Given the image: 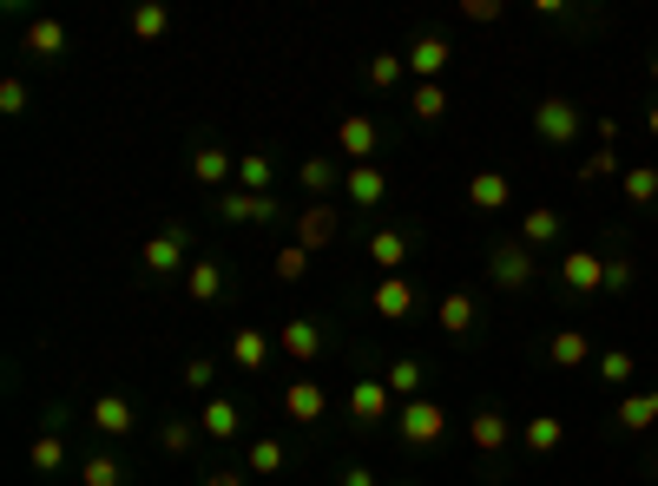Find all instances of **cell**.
<instances>
[{
	"label": "cell",
	"mask_w": 658,
	"mask_h": 486,
	"mask_svg": "<svg viewBox=\"0 0 658 486\" xmlns=\"http://www.w3.org/2000/svg\"><path fill=\"white\" fill-rule=\"evenodd\" d=\"M620 191H626V204L653 211V204H658V165H633V171L620 178Z\"/></svg>",
	"instance_id": "31"
},
{
	"label": "cell",
	"mask_w": 658,
	"mask_h": 486,
	"mask_svg": "<svg viewBox=\"0 0 658 486\" xmlns=\"http://www.w3.org/2000/svg\"><path fill=\"white\" fill-rule=\"evenodd\" d=\"M191 178H198V184H224V178H237V158L218 151V145H198V151H191Z\"/></svg>",
	"instance_id": "24"
},
{
	"label": "cell",
	"mask_w": 658,
	"mask_h": 486,
	"mask_svg": "<svg viewBox=\"0 0 658 486\" xmlns=\"http://www.w3.org/2000/svg\"><path fill=\"white\" fill-rule=\"evenodd\" d=\"M402 486H415V481H402Z\"/></svg>",
	"instance_id": "52"
},
{
	"label": "cell",
	"mask_w": 658,
	"mask_h": 486,
	"mask_svg": "<svg viewBox=\"0 0 658 486\" xmlns=\"http://www.w3.org/2000/svg\"><path fill=\"white\" fill-rule=\"evenodd\" d=\"M606 290H613V296L633 290V263H626V257H606Z\"/></svg>",
	"instance_id": "46"
},
{
	"label": "cell",
	"mask_w": 658,
	"mask_h": 486,
	"mask_svg": "<svg viewBox=\"0 0 658 486\" xmlns=\"http://www.w3.org/2000/svg\"><path fill=\"white\" fill-rule=\"evenodd\" d=\"M402 59H409V72H415V86H442V72L455 66V39H448V33H422Z\"/></svg>",
	"instance_id": "3"
},
{
	"label": "cell",
	"mask_w": 658,
	"mask_h": 486,
	"mask_svg": "<svg viewBox=\"0 0 658 486\" xmlns=\"http://www.w3.org/2000/svg\"><path fill=\"white\" fill-rule=\"evenodd\" d=\"M593 369H600V382H606V388H626V382H633V375H639V362H633V355H626V349H606V355H600V362H593Z\"/></svg>",
	"instance_id": "35"
},
{
	"label": "cell",
	"mask_w": 658,
	"mask_h": 486,
	"mask_svg": "<svg viewBox=\"0 0 658 486\" xmlns=\"http://www.w3.org/2000/svg\"><path fill=\"white\" fill-rule=\"evenodd\" d=\"M501 13H508L501 0H461V20H475V26H494Z\"/></svg>",
	"instance_id": "44"
},
{
	"label": "cell",
	"mask_w": 658,
	"mask_h": 486,
	"mask_svg": "<svg viewBox=\"0 0 658 486\" xmlns=\"http://www.w3.org/2000/svg\"><path fill=\"white\" fill-rule=\"evenodd\" d=\"M560 230H567V224H560V211H554V204H534V211H521V244H527V250H540V244H560Z\"/></svg>",
	"instance_id": "17"
},
{
	"label": "cell",
	"mask_w": 658,
	"mask_h": 486,
	"mask_svg": "<svg viewBox=\"0 0 658 486\" xmlns=\"http://www.w3.org/2000/svg\"><path fill=\"white\" fill-rule=\"evenodd\" d=\"M653 79H658V53H653Z\"/></svg>",
	"instance_id": "51"
},
{
	"label": "cell",
	"mask_w": 658,
	"mask_h": 486,
	"mask_svg": "<svg viewBox=\"0 0 658 486\" xmlns=\"http://www.w3.org/2000/svg\"><path fill=\"white\" fill-rule=\"evenodd\" d=\"M488 283L494 290H527L534 283V250L527 244H494L488 250Z\"/></svg>",
	"instance_id": "5"
},
{
	"label": "cell",
	"mask_w": 658,
	"mask_h": 486,
	"mask_svg": "<svg viewBox=\"0 0 658 486\" xmlns=\"http://www.w3.org/2000/svg\"><path fill=\"white\" fill-rule=\"evenodd\" d=\"M580 178H587V184H593V178H626V171H620V151H606V145H600V151L580 165Z\"/></svg>",
	"instance_id": "43"
},
{
	"label": "cell",
	"mask_w": 658,
	"mask_h": 486,
	"mask_svg": "<svg viewBox=\"0 0 658 486\" xmlns=\"http://www.w3.org/2000/svg\"><path fill=\"white\" fill-rule=\"evenodd\" d=\"M646 132H653V138H658V105H653V112H646Z\"/></svg>",
	"instance_id": "49"
},
{
	"label": "cell",
	"mask_w": 658,
	"mask_h": 486,
	"mask_svg": "<svg viewBox=\"0 0 658 486\" xmlns=\"http://www.w3.org/2000/svg\"><path fill=\"white\" fill-rule=\"evenodd\" d=\"M178 270H191V237L185 224H165L158 237H145V276H178Z\"/></svg>",
	"instance_id": "2"
},
{
	"label": "cell",
	"mask_w": 658,
	"mask_h": 486,
	"mask_svg": "<svg viewBox=\"0 0 658 486\" xmlns=\"http://www.w3.org/2000/svg\"><path fill=\"white\" fill-rule=\"evenodd\" d=\"M514 204V178L508 171H475L468 178V211H508Z\"/></svg>",
	"instance_id": "13"
},
{
	"label": "cell",
	"mask_w": 658,
	"mask_h": 486,
	"mask_svg": "<svg viewBox=\"0 0 658 486\" xmlns=\"http://www.w3.org/2000/svg\"><path fill=\"white\" fill-rule=\"evenodd\" d=\"M560 283H567L573 296H600V290H606V257H600V250H567Z\"/></svg>",
	"instance_id": "8"
},
{
	"label": "cell",
	"mask_w": 658,
	"mask_h": 486,
	"mask_svg": "<svg viewBox=\"0 0 658 486\" xmlns=\"http://www.w3.org/2000/svg\"><path fill=\"white\" fill-rule=\"evenodd\" d=\"M198 428H204L211 441H237V428H244V408H237L231 395H211V402L198 408Z\"/></svg>",
	"instance_id": "15"
},
{
	"label": "cell",
	"mask_w": 658,
	"mask_h": 486,
	"mask_svg": "<svg viewBox=\"0 0 658 486\" xmlns=\"http://www.w3.org/2000/svg\"><path fill=\"white\" fill-rule=\"evenodd\" d=\"M369 263H376L382 276H402V263H409V230H376V237H369Z\"/></svg>",
	"instance_id": "18"
},
{
	"label": "cell",
	"mask_w": 658,
	"mask_h": 486,
	"mask_svg": "<svg viewBox=\"0 0 658 486\" xmlns=\"http://www.w3.org/2000/svg\"><path fill=\"white\" fill-rule=\"evenodd\" d=\"M297 184H303L310 197H323V191H336V184H343V171H336L330 158H303V165H297Z\"/></svg>",
	"instance_id": "33"
},
{
	"label": "cell",
	"mask_w": 658,
	"mask_h": 486,
	"mask_svg": "<svg viewBox=\"0 0 658 486\" xmlns=\"http://www.w3.org/2000/svg\"><path fill=\"white\" fill-rule=\"evenodd\" d=\"M198 434H204V428H191V421H165V428H158V448H165V454H191Z\"/></svg>",
	"instance_id": "42"
},
{
	"label": "cell",
	"mask_w": 658,
	"mask_h": 486,
	"mask_svg": "<svg viewBox=\"0 0 658 486\" xmlns=\"http://www.w3.org/2000/svg\"><path fill=\"white\" fill-rule=\"evenodd\" d=\"M468 441H475V454H501V448L514 441V421H508L501 408H481V415L468 421Z\"/></svg>",
	"instance_id": "16"
},
{
	"label": "cell",
	"mask_w": 658,
	"mask_h": 486,
	"mask_svg": "<svg viewBox=\"0 0 658 486\" xmlns=\"http://www.w3.org/2000/svg\"><path fill=\"white\" fill-rule=\"evenodd\" d=\"M521 441H527V454H540V461H547V454H560V448H567V421H560V415H534V421L521 428Z\"/></svg>",
	"instance_id": "20"
},
{
	"label": "cell",
	"mask_w": 658,
	"mask_h": 486,
	"mask_svg": "<svg viewBox=\"0 0 658 486\" xmlns=\"http://www.w3.org/2000/svg\"><path fill=\"white\" fill-rule=\"evenodd\" d=\"M218 217H224V224H270L277 204L257 197V191H224V197H218Z\"/></svg>",
	"instance_id": "14"
},
{
	"label": "cell",
	"mask_w": 658,
	"mask_h": 486,
	"mask_svg": "<svg viewBox=\"0 0 658 486\" xmlns=\"http://www.w3.org/2000/svg\"><path fill=\"white\" fill-rule=\"evenodd\" d=\"M613 421H620L626 434H646V428H653V421H658V388H646V395H626Z\"/></svg>",
	"instance_id": "29"
},
{
	"label": "cell",
	"mask_w": 658,
	"mask_h": 486,
	"mask_svg": "<svg viewBox=\"0 0 658 486\" xmlns=\"http://www.w3.org/2000/svg\"><path fill=\"white\" fill-rule=\"evenodd\" d=\"M270 270H277V283H303V276H310V250H303V244H283Z\"/></svg>",
	"instance_id": "38"
},
{
	"label": "cell",
	"mask_w": 658,
	"mask_h": 486,
	"mask_svg": "<svg viewBox=\"0 0 658 486\" xmlns=\"http://www.w3.org/2000/svg\"><path fill=\"white\" fill-rule=\"evenodd\" d=\"M534 138L540 145H573L580 138V105L573 99H540L534 105Z\"/></svg>",
	"instance_id": "4"
},
{
	"label": "cell",
	"mask_w": 658,
	"mask_h": 486,
	"mask_svg": "<svg viewBox=\"0 0 658 486\" xmlns=\"http://www.w3.org/2000/svg\"><path fill=\"white\" fill-rule=\"evenodd\" d=\"M336 486H376V474H369V467H343V481Z\"/></svg>",
	"instance_id": "48"
},
{
	"label": "cell",
	"mask_w": 658,
	"mask_h": 486,
	"mask_svg": "<svg viewBox=\"0 0 658 486\" xmlns=\"http://www.w3.org/2000/svg\"><path fill=\"white\" fill-rule=\"evenodd\" d=\"M382 382H389V395H395V402H422L428 369H422L415 355H402V362H389V375H382Z\"/></svg>",
	"instance_id": "28"
},
{
	"label": "cell",
	"mask_w": 658,
	"mask_h": 486,
	"mask_svg": "<svg viewBox=\"0 0 658 486\" xmlns=\"http://www.w3.org/2000/svg\"><path fill=\"white\" fill-rule=\"evenodd\" d=\"M79 481H86V486H119V481H125V467H119L112 454H92V461L79 467Z\"/></svg>",
	"instance_id": "41"
},
{
	"label": "cell",
	"mask_w": 658,
	"mask_h": 486,
	"mask_svg": "<svg viewBox=\"0 0 658 486\" xmlns=\"http://www.w3.org/2000/svg\"><path fill=\"white\" fill-rule=\"evenodd\" d=\"M125 26H132V39H165V33H171V13H165L158 0H145V7H132Z\"/></svg>",
	"instance_id": "32"
},
{
	"label": "cell",
	"mask_w": 658,
	"mask_h": 486,
	"mask_svg": "<svg viewBox=\"0 0 658 486\" xmlns=\"http://www.w3.org/2000/svg\"><path fill=\"white\" fill-rule=\"evenodd\" d=\"M185 296H191V303H218V296H224V263H204V257H198V263L185 270Z\"/></svg>",
	"instance_id": "26"
},
{
	"label": "cell",
	"mask_w": 658,
	"mask_h": 486,
	"mask_svg": "<svg viewBox=\"0 0 658 486\" xmlns=\"http://www.w3.org/2000/svg\"><path fill=\"white\" fill-rule=\"evenodd\" d=\"M26 461H33V474H59V467H66V441H59V415H46V428H40V441L26 448Z\"/></svg>",
	"instance_id": "21"
},
{
	"label": "cell",
	"mask_w": 658,
	"mask_h": 486,
	"mask_svg": "<svg viewBox=\"0 0 658 486\" xmlns=\"http://www.w3.org/2000/svg\"><path fill=\"white\" fill-rule=\"evenodd\" d=\"M92 428L99 434H132V402L125 395H99L92 402Z\"/></svg>",
	"instance_id": "30"
},
{
	"label": "cell",
	"mask_w": 658,
	"mask_h": 486,
	"mask_svg": "<svg viewBox=\"0 0 658 486\" xmlns=\"http://www.w3.org/2000/svg\"><path fill=\"white\" fill-rule=\"evenodd\" d=\"M653 481H658V454H653Z\"/></svg>",
	"instance_id": "50"
},
{
	"label": "cell",
	"mask_w": 658,
	"mask_h": 486,
	"mask_svg": "<svg viewBox=\"0 0 658 486\" xmlns=\"http://www.w3.org/2000/svg\"><path fill=\"white\" fill-rule=\"evenodd\" d=\"M376 145H382V132H376V118H369V112H349V118L336 125V151H343L349 165H369V158H376Z\"/></svg>",
	"instance_id": "7"
},
{
	"label": "cell",
	"mask_w": 658,
	"mask_h": 486,
	"mask_svg": "<svg viewBox=\"0 0 658 486\" xmlns=\"http://www.w3.org/2000/svg\"><path fill=\"white\" fill-rule=\"evenodd\" d=\"M178 382H185L191 395H211V382H218V362H211V355H191V362L178 369Z\"/></svg>",
	"instance_id": "40"
},
{
	"label": "cell",
	"mask_w": 658,
	"mask_h": 486,
	"mask_svg": "<svg viewBox=\"0 0 658 486\" xmlns=\"http://www.w3.org/2000/svg\"><path fill=\"white\" fill-rule=\"evenodd\" d=\"M409 112H415L422 125H435V118L448 112V86H415V92H409Z\"/></svg>",
	"instance_id": "34"
},
{
	"label": "cell",
	"mask_w": 658,
	"mask_h": 486,
	"mask_svg": "<svg viewBox=\"0 0 658 486\" xmlns=\"http://www.w3.org/2000/svg\"><path fill=\"white\" fill-rule=\"evenodd\" d=\"M0 112H7V118L26 112V79H0Z\"/></svg>",
	"instance_id": "45"
},
{
	"label": "cell",
	"mask_w": 658,
	"mask_h": 486,
	"mask_svg": "<svg viewBox=\"0 0 658 486\" xmlns=\"http://www.w3.org/2000/svg\"><path fill=\"white\" fill-rule=\"evenodd\" d=\"M369 303H376V316H382V323H409L422 296H415V283H409V276H382Z\"/></svg>",
	"instance_id": "11"
},
{
	"label": "cell",
	"mask_w": 658,
	"mask_h": 486,
	"mask_svg": "<svg viewBox=\"0 0 658 486\" xmlns=\"http://www.w3.org/2000/svg\"><path fill=\"white\" fill-rule=\"evenodd\" d=\"M283 415H290V421H303V428H310V421H323V415H330V395H323V382L297 375V382L283 388Z\"/></svg>",
	"instance_id": "12"
},
{
	"label": "cell",
	"mask_w": 658,
	"mask_h": 486,
	"mask_svg": "<svg viewBox=\"0 0 658 486\" xmlns=\"http://www.w3.org/2000/svg\"><path fill=\"white\" fill-rule=\"evenodd\" d=\"M330 237H336V211H323V204H310V211L297 217V244H303V250L316 257V250H323Z\"/></svg>",
	"instance_id": "25"
},
{
	"label": "cell",
	"mask_w": 658,
	"mask_h": 486,
	"mask_svg": "<svg viewBox=\"0 0 658 486\" xmlns=\"http://www.w3.org/2000/svg\"><path fill=\"white\" fill-rule=\"evenodd\" d=\"M237 191H257V197H270V158H237Z\"/></svg>",
	"instance_id": "37"
},
{
	"label": "cell",
	"mask_w": 658,
	"mask_h": 486,
	"mask_svg": "<svg viewBox=\"0 0 658 486\" xmlns=\"http://www.w3.org/2000/svg\"><path fill=\"white\" fill-rule=\"evenodd\" d=\"M349 421H356V428H382V421H395V395H389V382L363 375V382L349 388Z\"/></svg>",
	"instance_id": "6"
},
{
	"label": "cell",
	"mask_w": 658,
	"mask_h": 486,
	"mask_svg": "<svg viewBox=\"0 0 658 486\" xmlns=\"http://www.w3.org/2000/svg\"><path fill=\"white\" fill-rule=\"evenodd\" d=\"M277 349H283V355H290L297 369H310V362L323 355V329H316L310 316H290V323L277 329Z\"/></svg>",
	"instance_id": "9"
},
{
	"label": "cell",
	"mask_w": 658,
	"mask_h": 486,
	"mask_svg": "<svg viewBox=\"0 0 658 486\" xmlns=\"http://www.w3.org/2000/svg\"><path fill=\"white\" fill-rule=\"evenodd\" d=\"M395 434H402V448H435L442 434H448V408L442 402H402L395 408Z\"/></svg>",
	"instance_id": "1"
},
{
	"label": "cell",
	"mask_w": 658,
	"mask_h": 486,
	"mask_svg": "<svg viewBox=\"0 0 658 486\" xmlns=\"http://www.w3.org/2000/svg\"><path fill=\"white\" fill-rule=\"evenodd\" d=\"M198 486H250V474H237V467H218V474H204Z\"/></svg>",
	"instance_id": "47"
},
{
	"label": "cell",
	"mask_w": 658,
	"mask_h": 486,
	"mask_svg": "<svg viewBox=\"0 0 658 486\" xmlns=\"http://www.w3.org/2000/svg\"><path fill=\"white\" fill-rule=\"evenodd\" d=\"M402 72H409V59H402V53H376V59H369V86H376V92L402 86Z\"/></svg>",
	"instance_id": "36"
},
{
	"label": "cell",
	"mask_w": 658,
	"mask_h": 486,
	"mask_svg": "<svg viewBox=\"0 0 658 486\" xmlns=\"http://www.w3.org/2000/svg\"><path fill=\"white\" fill-rule=\"evenodd\" d=\"M475 316H481V309H475V296H468V290H448V296L435 303L442 336H468V329H475Z\"/></svg>",
	"instance_id": "19"
},
{
	"label": "cell",
	"mask_w": 658,
	"mask_h": 486,
	"mask_svg": "<svg viewBox=\"0 0 658 486\" xmlns=\"http://www.w3.org/2000/svg\"><path fill=\"white\" fill-rule=\"evenodd\" d=\"M264 362H270V336H264V329H250V323H244V329H237V336H231V369H250V375H257V369H264Z\"/></svg>",
	"instance_id": "22"
},
{
	"label": "cell",
	"mask_w": 658,
	"mask_h": 486,
	"mask_svg": "<svg viewBox=\"0 0 658 486\" xmlns=\"http://www.w3.org/2000/svg\"><path fill=\"white\" fill-rule=\"evenodd\" d=\"M244 474H257V481L283 474V441H250V467Z\"/></svg>",
	"instance_id": "39"
},
{
	"label": "cell",
	"mask_w": 658,
	"mask_h": 486,
	"mask_svg": "<svg viewBox=\"0 0 658 486\" xmlns=\"http://www.w3.org/2000/svg\"><path fill=\"white\" fill-rule=\"evenodd\" d=\"M343 197H349L356 211H376V204L389 197V178H382V165H349V171H343Z\"/></svg>",
	"instance_id": "10"
},
{
	"label": "cell",
	"mask_w": 658,
	"mask_h": 486,
	"mask_svg": "<svg viewBox=\"0 0 658 486\" xmlns=\"http://www.w3.org/2000/svg\"><path fill=\"white\" fill-rule=\"evenodd\" d=\"M547 355H554V369H587V362H600V355H593V342H587L580 329H560V336L547 342Z\"/></svg>",
	"instance_id": "27"
},
{
	"label": "cell",
	"mask_w": 658,
	"mask_h": 486,
	"mask_svg": "<svg viewBox=\"0 0 658 486\" xmlns=\"http://www.w3.org/2000/svg\"><path fill=\"white\" fill-rule=\"evenodd\" d=\"M26 53H33V59H59V53H66V26H59L53 13H40V20L26 26Z\"/></svg>",
	"instance_id": "23"
}]
</instances>
